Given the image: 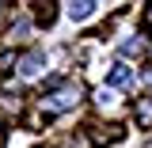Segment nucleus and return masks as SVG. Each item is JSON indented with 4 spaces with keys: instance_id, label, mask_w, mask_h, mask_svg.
I'll return each mask as SVG.
<instances>
[{
    "instance_id": "nucleus-3",
    "label": "nucleus",
    "mask_w": 152,
    "mask_h": 148,
    "mask_svg": "<svg viewBox=\"0 0 152 148\" xmlns=\"http://www.w3.org/2000/svg\"><path fill=\"white\" fill-rule=\"evenodd\" d=\"M122 137H126L122 125H95V129H91V141H95V144H114V141H122Z\"/></svg>"
},
{
    "instance_id": "nucleus-6",
    "label": "nucleus",
    "mask_w": 152,
    "mask_h": 148,
    "mask_svg": "<svg viewBox=\"0 0 152 148\" xmlns=\"http://www.w3.org/2000/svg\"><path fill=\"white\" fill-rule=\"evenodd\" d=\"M95 8H99V4H91V0H76V4H69V15L72 19H88Z\"/></svg>"
},
{
    "instance_id": "nucleus-8",
    "label": "nucleus",
    "mask_w": 152,
    "mask_h": 148,
    "mask_svg": "<svg viewBox=\"0 0 152 148\" xmlns=\"http://www.w3.org/2000/svg\"><path fill=\"white\" fill-rule=\"evenodd\" d=\"M122 53H126V57H141V53H145V38H129V42H122Z\"/></svg>"
},
{
    "instance_id": "nucleus-4",
    "label": "nucleus",
    "mask_w": 152,
    "mask_h": 148,
    "mask_svg": "<svg viewBox=\"0 0 152 148\" xmlns=\"http://www.w3.org/2000/svg\"><path fill=\"white\" fill-rule=\"evenodd\" d=\"M42 65H46V53H27L23 61H19V72H27V76H34V72H42Z\"/></svg>"
},
{
    "instance_id": "nucleus-9",
    "label": "nucleus",
    "mask_w": 152,
    "mask_h": 148,
    "mask_svg": "<svg viewBox=\"0 0 152 148\" xmlns=\"http://www.w3.org/2000/svg\"><path fill=\"white\" fill-rule=\"evenodd\" d=\"M27 34V19H15V23H12V38H23Z\"/></svg>"
},
{
    "instance_id": "nucleus-2",
    "label": "nucleus",
    "mask_w": 152,
    "mask_h": 148,
    "mask_svg": "<svg viewBox=\"0 0 152 148\" xmlns=\"http://www.w3.org/2000/svg\"><path fill=\"white\" fill-rule=\"evenodd\" d=\"M133 118H137L141 129H152V95H141L133 103Z\"/></svg>"
},
{
    "instance_id": "nucleus-5",
    "label": "nucleus",
    "mask_w": 152,
    "mask_h": 148,
    "mask_svg": "<svg viewBox=\"0 0 152 148\" xmlns=\"http://www.w3.org/2000/svg\"><path fill=\"white\" fill-rule=\"evenodd\" d=\"M129 80H133V69H129V65H114V69H110V87H126Z\"/></svg>"
},
{
    "instance_id": "nucleus-7",
    "label": "nucleus",
    "mask_w": 152,
    "mask_h": 148,
    "mask_svg": "<svg viewBox=\"0 0 152 148\" xmlns=\"http://www.w3.org/2000/svg\"><path fill=\"white\" fill-rule=\"evenodd\" d=\"M53 19H57V4H38V23L42 27H50Z\"/></svg>"
},
{
    "instance_id": "nucleus-1",
    "label": "nucleus",
    "mask_w": 152,
    "mask_h": 148,
    "mask_svg": "<svg viewBox=\"0 0 152 148\" xmlns=\"http://www.w3.org/2000/svg\"><path fill=\"white\" fill-rule=\"evenodd\" d=\"M76 103H80V87H76V84H65V87H57L53 95L42 99V110L57 114V110H72Z\"/></svg>"
},
{
    "instance_id": "nucleus-10",
    "label": "nucleus",
    "mask_w": 152,
    "mask_h": 148,
    "mask_svg": "<svg viewBox=\"0 0 152 148\" xmlns=\"http://www.w3.org/2000/svg\"><path fill=\"white\" fill-rule=\"evenodd\" d=\"M145 23H148V27H152V8H148V19H145Z\"/></svg>"
}]
</instances>
